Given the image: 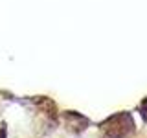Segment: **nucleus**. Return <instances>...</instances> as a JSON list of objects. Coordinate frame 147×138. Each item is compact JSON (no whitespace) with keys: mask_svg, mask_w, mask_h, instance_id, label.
<instances>
[{"mask_svg":"<svg viewBox=\"0 0 147 138\" xmlns=\"http://www.w3.org/2000/svg\"><path fill=\"white\" fill-rule=\"evenodd\" d=\"M103 131L107 133L109 138H125L127 135H131L134 131V123L131 120V114L121 112V114L109 118L103 123Z\"/></svg>","mask_w":147,"mask_h":138,"instance_id":"1","label":"nucleus"},{"mask_svg":"<svg viewBox=\"0 0 147 138\" xmlns=\"http://www.w3.org/2000/svg\"><path fill=\"white\" fill-rule=\"evenodd\" d=\"M140 110H142V114H144V118L147 120V99L142 101V105H140Z\"/></svg>","mask_w":147,"mask_h":138,"instance_id":"2","label":"nucleus"},{"mask_svg":"<svg viewBox=\"0 0 147 138\" xmlns=\"http://www.w3.org/2000/svg\"><path fill=\"white\" fill-rule=\"evenodd\" d=\"M0 138H6V129H2V131H0Z\"/></svg>","mask_w":147,"mask_h":138,"instance_id":"3","label":"nucleus"}]
</instances>
